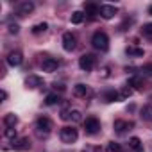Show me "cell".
I'll list each match as a JSON object with an SVG mask.
<instances>
[{"label": "cell", "mask_w": 152, "mask_h": 152, "mask_svg": "<svg viewBox=\"0 0 152 152\" xmlns=\"http://www.w3.org/2000/svg\"><path fill=\"white\" fill-rule=\"evenodd\" d=\"M141 72H143L145 75H152V63H147V64H143Z\"/></svg>", "instance_id": "30"}, {"label": "cell", "mask_w": 152, "mask_h": 152, "mask_svg": "<svg viewBox=\"0 0 152 152\" xmlns=\"http://www.w3.org/2000/svg\"><path fill=\"white\" fill-rule=\"evenodd\" d=\"M134 124L132 122H125V120H116L115 122V131L116 132H125L127 129H132Z\"/></svg>", "instance_id": "13"}, {"label": "cell", "mask_w": 152, "mask_h": 152, "mask_svg": "<svg viewBox=\"0 0 152 152\" xmlns=\"http://www.w3.org/2000/svg\"><path fill=\"white\" fill-rule=\"evenodd\" d=\"M70 22H72V23H75V25L83 23V22H84V13H83V11H73V13H72V16H70Z\"/></svg>", "instance_id": "16"}, {"label": "cell", "mask_w": 152, "mask_h": 152, "mask_svg": "<svg viewBox=\"0 0 152 152\" xmlns=\"http://www.w3.org/2000/svg\"><path fill=\"white\" fill-rule=\"evenodd\" d=\"M84 131H86L88 134H97V132L100 131V122H99V118L88 116V118L84 120Z\"/></svg>", "instance_id": "4"}, {"label": "cell", "mask_w": 152, "mask_h": 152, "mask_svg": "<svg viewBox=\"0 0 152 152\" xmlns=\"http://www.w3.org/2000/svg\"><path fill=\"white\" fill-rule=\"evenodd\" d=\"M36 129H38V132H45V134H48V132L52 131V122H50V118H47V116H39L38 122H36Z\"/></svg>", "instance_id": "5"}, {"label": "cell", "mask_w": 152, "mask_h": 152, "mask_svg": "<svg viewBox=\"0 0 152 152\" xmlns=\"http://www.w3.org/2000/svg\"><path fill=\"white\" fill-rule=\"evenodd\" d=\"M141 32H143L145 36H148V38H152V23H147V25H143V29H141Z\"/></svg>", "instance_id": "29"}, {"label": "cell", "mask_w": 152, "mask_h": 152, "mask_svg": "<svg viewBox=\"0 0 152 152\" xmlns=\"http://www.w3.org/2000/svg\"><path fill=\"white\" fill-rule=\"evenodd\" d=\"M104 99H106V102H116V100H122L120 93H118V91H115V90H109V91H106Z\"/></svg>", "instance_id": "17"}, {"label": "cell", "mask_w": 152, "mask_h": 152, "mask_svg": "<svg viewBox=\"0 0 152 152\" xmlns=\"http://www.w3.org/2000/svg\"><path fill=\"white\" fill-rule=\"evenodd\" d=\"M129 86H134L136 90H143V81L140 77H134V79L129 81Z\"/></svg>", "instance_id": "25"}, {"label": "cell", "mask_w": 152, "mask_h": 152, "mask_svg": "<svg viewBox=\"0 0 152 152\" xmlns=\"http://www.w3.org/2000/svg\"><path fill=\"white\" fill-rule=\"evenodd\" d=\"M47 29H48V25L43 22V23H36V25L32 27V32H34V34H41V32H45Z\"/></svg>", "instance_id": "23"}, {"label": "cell", "mask_w": 152, "mask_h": 152, "mask_svg": "<svg viewBox=\"0 0 152 152\" xmlns=\"http://www.w3.org/2000/svg\"><path fill=\"white\" fill-rule=\"evenodd\" d=\"M25 86L31 88V90H34V88L43 86V81H41V77H38V75H29V77L25 79Z\"/></svg>", "instance_id": "10"}, {"label": "cell", "mask_w": 152, "mask_h": 152, "mask_svg": "<svg viewBox=\"0 0 152 152\" xmlns=\"http://www.w3.org/2000/svg\"><path fill=\"white\" fill-rule=\"evenodd\" d=\"M127 54L132 56V57H141L143 56V50L141 48H136V47H129L127 48Z\"/></svg>", "instance_id": "24"}, {"label": "cell", "mask_w": 152, "mask_h": 152, "mask_svg": "<svg viewBox=\"0 0 152 152\" xmlns=\"http://www.w3.org/2000/svg\"><path fill=\"white\" fill-rule=\"evenodd\" d=\"M95 63H97V57L93 54H84V56L79 57V66L84 72H91L95 68Z\"/></svg>", "instance_id": "3"}, {"label": "cell", "mask_w": 152, "mask_h": 152, "mask_svg": "<svg viewBox=\"0 0 152 152\" xmlns=\"http://www.w3.org/2000/svg\"><path fill=\"white\" fill-rule=\"evenodd\" d=\"M34 11V4L32 2H22L20 6H18V15L20 16H27V15H31Z\"/></svg>", "instance_id": "12"}, {"label": "cell", "mask_w": 152, "mask_h": 152, "mask_svg": "<svg viewBox=\"0 0 152 152\" xmlns=\"http://www.w3.org/2000/svg\"><path fill=\"white\" fill-rule=\"evenodd\" d=\"M131 95H132V88H129V84H127V86L122 90L120 97H122V99H127V97H131Z\"/></svg>", "instance_id": "28"}, {"label": "cell", "mask_w": 152, "mask_h": 152, "mask_svg": "<svg viewBox=\"0 0 152 152\" xmlns=\"http://www.w3.org/2000/svg\"><path fill=\"white\" fill-rule=\"evenodd\" d=\"M57 66H59V61L57 59H52V57H47V59H43V63H41V68H43V72H56L57 70Z\"/></svg>", "instance_id": "8"}, {"label": "cell", "mask_w": 152, "mask_h": 152, "mask_svg": "<svg viewBox=\"0 0 152 152\" xmlns=\"http://www.w3.org/2000/svg\"><path fill=\"white\" fill-rule=\"evenodd\" d=\"M91 45H93L97 50L106 52V50L109 48V38H107V34L102 32V31H97V32L93 34V38H91Z\"/></svg>", "instance_id": "1"}, {"label": "cell", "mask_w": 152, "mask_h": 152, "mask_svg": "<svg viewBox=\"0 0 152 152\" xmlns=\"http://www.w3.org/2000/svg\"><path fill=\"white\" fill-rule=\"evenodd\" d=\"M13 148H15V150H29V148H31V141H29V138L15 140V141H13Z\"/></svg>", "instance_id": "11"}, {"label": "cell", "mask_w": 152, "mask_h": 152, "mask_svg": "<svg viewBox=\"0 0 152 152\" xmlns=\"http://www.w3.org/2000/svg\"><path fill=\"white\" fill-rule=\"evenodd\" d=\"M129 147H131L132 150H136V152H141V150H143L141 140H140V138H136V136H132V138L129 140Z\"/></svg>", "instance_id": "18"}, {"label": "cell", "mask_w": 152, "mask_h": 152, "mask_svg": "<svg viewBox=\"0 0 152 152\" xmlns=\"http://www.w3.org/2000/svg\"><path fill=\"white\" fill-rule=\"evenodd\" d=\"M83 152H102V150H100L99 147H91V145H88V147H86Z\"/></svg>", "instance_id": "32"}, {"label": "cell", "mask_w": 152, "mask_h": 152, "mask_svg": "<svg viewBox=\"0 0 152 152\" xmlns=\"http://www.w3.org/2000/svg\"><path fill=\"white\" fill-rule=\"evenodd\" d=\"M4 136L15 141V138H16V129H15V127H6V131H4Z\"/></svg>", "instance_id": "26"}, {"label": "cell", "mask_w": 152, "mask_h": 152, "mask_svg": "<svg viewBox=\"0 0 152 152\" xmlns=\"http://www.w3.org/2000/svg\"><path fill=\"white\" fill-rule=\"evenodd\" d=\"M148 15H150V16H152V6H150V7H148Z\"/></svg>", "instance_id": "34"}, {"label": "cell", "mask_w": 152, "mask_h": 152, "mask_svg": "<svg viewBox=\"0 0 152 152\" xmlns=\"http://www.w3.org/2000/svg\"><path fill=\"white\" fill-rule=\"evenodd\" d=\"M6 99H7V91H4V90H2V100H6Z\"/></svg>", "instance_id": "33"}, {"label": "cell", "mask_w": 152, "mask_h": 152, "mask_svg": "<svg viewBox=\"0 0 152 152\" xmlns=\"http://www.w3.org/2000/svg\"><path fill=\"white\" fill-rule=\"evenodd\" d=\"M59 100H61L59 95H56V93H48L47 99H45V104H47V106H54V104H57Z\"/></svg>", "instance_id": "21"}, {"label": "cell", "mask_w": 152, "mask_h": 152, "mask_svg": "<svg viewBox=\"0 0 152 152\" xmlns=\"http://www.w3.org/2000/svg\"><path fill=\"white\" fill-rule=\"evenodd\" d=\"M61 118L63 120H72V122H81L83 120V116H81V111H68V113H63L61 115Z\"/></svg>", "instance_id": "14"}, {"label": "cell", "mask_w": 152, "mask_h": 152, "mask_svg": "<svg viewBox=\"0 0 152 152\" xmlns=\"http://www.w3.org/2000/svg\"><path fill=\"white\" fill-rule=\"evenodd\" d=\"M116 15V7L115 6H100V16L102 18H106V20H111L113 16Z\"/></svg>", "instance_id": "9"}, {"label": "cell", "mask_w": 152, "mask_h": 152, "mask_svg": "<svg viewBox=\"0 0 152 152\" xmlns=\"http://www.w3.org/2000/svg\"><path fill=\"white\" fill-rule=\"evenodd\" d=\"M22 61H23V56H22L20 50H13V52L7 54V63H9L11 66H20Z\"/></svg>", "instance_id": "7"}, {"label": "cell", "mask_w": 152, "mask_h": 152, "mask_svg": "<svg viewBox=\"0 0 152 152\" xmlns=\"http://www.w3.org/2000/svg\"><path fill=\"white\" fill-rule=\"evenodd\" d=\"M143 118L148 120V122H152V106H147V107L143 109Z\"/></svg>", "instance_id": "27"}, {"label": "cell", "mask_w": 152, "mask_h": 152, "mask_svg": "<svg viewBox=\"0 0 152 152\" xmlns=\"http://www.w3.org/2000/svg\"><path fill=\"white\" fill-rule=\"evenodd\" d=\"M106 152H122V147H120V143H116V141H109Z\"/></svg>", "instance_id": "22"}, {"label": "cell", "mask_w": 152, "mask_h": 152, "mask_svg": "<svg viewBox=\"0 0 152 152\" xmlns=\"http://www.w3.org/2000/svg\"><path fill=\"white\" fill-rule=\"evenodd\" d=\"M88 86H84V84H75L73 86V95L75 97H86L88 95Z\"/></svg>", "instance_id": "15"}, {"label": "cell", "mask_w": 152, "mask_h": 152, "mask_svg": "<svg viewBox=\"0 0 152 152\" xmlns=\"http://www.w3.org/2000/svg\"><path fill=\"white\" fill-rule=\"evenodd\" d=\"M75 36L72 34V32H64L63 34V48L66 50V52H72L73 48H75Z\"/></svg>", "instance_id": "6"}, {"label": "cell", "mask_w": 152, "mask_h": 152, "mask_svg": "<svg viewBox=\"0 0 152 152\" xmlns=\"http://www.w3.org/2000/svg\"><path fill=\"white\" fill-rule=\"evenodd\" d=\"M84 11H86V15L95 16L97 13H100V7H97L95 4H86V6H84Z\"/></svg>", "instance_id": "20"}, {"label": "cell", "mask_w": 152, "mask_h": 152, "mask_svg": "<svg viewBox=\"0 0 152 152\" xmlns=\"http://www.w3.org/2000/svg\"><path fill=\"white\" fill-rule=\"evenodd\" d=\"M9 32H11V34H18V32H20V27H18L16 23H9Z\"/></svg>", "instance_id": "31"}, {"label": "cell", "mask_w": 152, "mask_h": 152, "mask_svg": "<svg viewBox=\"0 0 152 152\" xmlns=\"http://www.w3.org/2000/svg\"><path fill=\"white\" fill-rule=\"evenodd\" d=\"M16 122H18V116L13 115V113H7V115L4 116V124H6V127H15Z\"/></svg>", "instance_id": "19"}, {"label": "cell", "mask_w": 152, "mask_h": 152, "mask_svg": "<svg viewBox=\"0 0 152 152\" xmlns=\"http://www.w3.org/2000/svg\"><path fill=\"white\" fill-rule=\"evenodd\" d=\"M59 138H61V141L63 143H75L77 141V138H79V132H77V129H73L72 125H66V127H63L61 129V132H59Z\"/></svg>", "instance_id": "2"}]
</instances>
